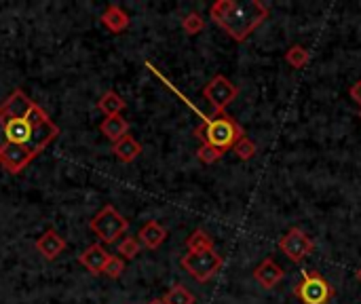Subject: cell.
<instances>
[{"label": "cell", "instance_id": "cell-1", "mask_svg": "<svg viewBox=\"0 0 361 304\" xmlns=\"http://www.w3.org/2000/svg\"><path fill=\"white\" fill-rule=\"evenodd\" d=\"M58 135L60 127L21 89L0 106V165L9 174H21Z\"/></svg>", "mask_w": 361, "mask_h": 304}, {"label": "cell", "instance_id": "cell-2", "mask_svg": "<svg viewBox=\"0 0 361 304\" xmlns=\"http://www.w3.org/2000/svg\"><path fill=\"white\" fill-rule=\"evenodd\" d=\"M209 15L235 43H243L256 27L264 23L268 17V7L260 0H247V3L218 0L211 5Z\"/></svg>", "mask_w": 361, "mask_h": 304}, {"label": "cell", "instance_id": "cell-3", "mask_svg": "<svg viewBox=\"0 0 361 304\" xmlns=\"http://www.w3.org/2000/svg\"><path fill=\"white\" fill-rule=\"evenodd\" d=\"M194 135L199 137L203 144H209L222 152L233 150L235 144L245 137L243 127L231 117V115H216L213 119L203 121L197 129H194Z\"/></svg>", "mask_w": 361, "mask_h": 304}, {"label": "cell", "instance_id": "cell-4", "mask_svg": "<svg viewBox=\"0 0 361 304\" xmlns=\"http://www.w3.org/2000/svg\"><path fill=\"white\" fill-rule=\"evenodd\" d=\"M294 296L302 304H329L331 298L336 296L334 288L327 283V279L317 270H302V279L294 288Z\"/></svg>", "mask_w": 361, "mask_h": 304}, {"label": "cell", "instance_id": "cell-5", "mask_svg": "<svg viewBox=\"0 0 361 304\" xmlns=\"http://www.w3.org/2000/svg\"><path fill=\"white\" fill-rule=\"evenodd\" d=\"M89 229L100 237V241L115 243L129 229V222L125 220V215L119 213L113 205H106L93 215V220L89 222Z\"/></svg>", "mask_w": 361, "mask_h": 304}, {"label": "cell", "instance_id": "cell-6", "mask_svg": "<svg viewBox=\"0 0 361 304\" xmlns=\"http://www.w3.org/2000/svg\"><path fill=\"white\" fill-rule=\"evenodd\" d=\"M182 268L190 274V277L194 281L199 283H207L213 274L222 268V264H224V260H222L220 254L213 252H201V254H186L182 260H180Z\"/></svg>", "mask_w": 361, "mask_h": 304}, {"label": "cell", "instance_id": "cell-7", "mask_svg": "<svg viewBox=\"0 0 361 304\" xmlns=\"http://www.w3.org/2000/svg\"><path fill=\"white\" fill-rule=\"evenodd\" d=\"M237 95H239L237 85H233L224 74H216L203 87V97L211 104L216 115H224L226 108L237 100Z\"/></svg>", "mask_w": 361, "mask_h": 304}, {"label": "cell", "instance_id": "cell-8", "mask_svg": "<svg viewBox=\"0 0 361 304\" xmlns=\"http://www.w3.org/2000/svg\"><path fill=\"white\" fill-rule=\"evenodd\" d=\"M279 250L286 254L290 262H302L307 256L313 254L315 250V241L304 233L302 229L294 226L290 229L281 239H279Z\"/></svg>", "mask_w": 361, "mask_h": 304}, {"label": "cell", "instance_id": "cell-9", "mask_svg": "<svg viewBox=\"0 0 361 304\" xmlns=\"http://www.w3.org/2000/svg\"><path fill=\"white\" fill-rule=\"evenodd\" d=\"M254 279L264 288V290H272L277 283H281L286 279V270L277 264L272 258L262 260L256 268H254Z\"/></svg>", "mask_w": 361, "mask_h": 304}, {"label": "cell", "instance_id": "cell-10", "mask_svg": "<svg viewBox=\"0 0 361 304\" xmlns=\"http://www.w3.org/2000/svg\"><path fill=\"white\" fill-rule=\"evenodd\" d=\"M108 260H110V254L104 250V247H102L100 243L89 245L87 250L78 256V262H80L82 266H85L91 274H100V272H104Z\"/></svg>", "mask_w": 361, "mask_h": 304}, {"label": "cell", "instance_id": "cell-11", "mask_svg": "<svg viewBox=\"0 0 361 304\" xmlns=\"http://www.w3.org/2000/svg\"><path fill=\"white\" fill-rule=\"evenodd\" d=\"M165 239H167V229H165L163 224H159L156 220L146 222L140 229V233H137V241H140L146 250H159V247L165 243Z\"/></svg>", "mask_w": 361, "mask_h": 304}, {"label": "cell", "instance_id": "cell-12", "mask_svg": "<svg viewBox=\"0 0 361 304\" xmlns=\"http://www.w3.org/2000/svg\"><path fill=\"white\" fill-rule=\"evenodd\" d=\"M36 250L47 258V260H55L64 250H66V241L55 233V231H47L43 237L36 239Z\"/></svg>", "mask_w": 361, "mask_h": 304}, {"label": "cell", "instance_id": "cell-13", "mask_svg": "<svg viewBox=\"0 0 361 304\" xmlns=\"http://www.w3.org/2000/svg\"><path fill=\"white\" fill-rule=\"evenodd\" d=\"M102 23L113 34H121V32H125L127 27H129L131 19H129V15L119 5H108L106 11L102 13Z\"/></svg>", "mask_w": 361, "mask_h": 304}, {"label": "cell", "instance_id": "cell-14", "mask_svg": "<svg viewBox=\"0 0 361 304\" xmlns=\"http://www.w3.org/2000/svg\"><path fill=\"white\" fill-rule=\"evenodd\" d=\"M100 129H102V133H104L113 144L121 142L125 135H129V123H127L121 115H117V117H106V119L102 121V127H100Z\"/></svg>", "mask_w": 361, "mask_h": 304}, {"label": "cell", "instance_id": "cell-15", "mask_svg": "<svg viewBox=\"0 0 361 304\" xmlns=\"http://www.w3.org/2000/svg\"><path fill=\"white\" fill-rule=\"evenodd\" d=\"M113 152L117 154L119 161H123V163H133L137 156L142 154V144L137 142L133 135H125L121 142L113 144Z\"/></svg>", "mask_w": 361, "mask_h": 304}, {"label": "cell", "instance_id": "cell-16", "mask_svg": "<svg viewBox=\"0 0 361 304\" xmlns=\"http://www.w3.org/2000/svg\"><path fill=\"white\" fill-rule=\"evenodd\" d=\"M186 247L190 254H201V252H213V239L203 231V229H197L192 231L186 239Z\"/></svg>", "mask_w": 361, "mask_h": 304}, {"label": "cell", "instance_id": "cell-17", "mask_svg": "<svg viewBox=\"0 0 361 304\" xmlns=\"http://www.w3.org/2000/svg\"><path fill=\"white\" fill-rule=\"evenodd\" d=\"M125 100L117 93V91H106L102 97H100V102H97V108L102 110V113L106 115V117H117V115H121L123 110H125Z\"/></svg>", "mask_w": 361, "mask_h": 304}, {"label": "cell", "instance_id": "cell-18", "mask_svg": "<svg viewBox=\"0 0 361 304\" xmlns=\"http://www.w3.org/2000/svg\"><path fill=\"white\" fill-rule=\"evenodd\" d=\"M161 300H163V304H194L197 302L194 294L190 290H186L184 285H174Z\"/></svg>", "mask_w": 361, "mask_h": 304}, {"label": "cell", "instance_id": "cell-19", "mask_svg": "<svg viewBox=\"0 0 361 304\" xmlns=\"http://www.w3.org/2000/svg\"><path fill=\"white\" fill-rule=\"evenodd\" d=\"M309 60H311V55H309V51L304 49L302 45H294V47H290L286 51V62L292 68H304V66L309 64Z\"/></svg>", "mask_w": 361, "mask_h": 304}, {"label": "cell", "instance_id": "cell-20", "mask_svg": "<svg viewBox=\"0 0 361 304\" xmlns=\"http://www.w3.org/2000/svg\"><path fill=\"white\" fill-rule=\"evenodd\" d=\"M205 27V19L201 17V13H188L184 19H182V30L188 34V36H197L199 32H203Z\"/></svg>", "mask_w": 361, "mask_h": 304}, {"label": "cell", "instance_id": "cell-21", "mask_svg": "<svg viewBox=\"0 0 361 304\" xmlns=\"http://www.w3.org/2000/svg\"><path fill=\"white\" fill-rule=\"evenodd\" d=\"M140 247H142V243L137 241V239H133V237H125V239L119 243V254H121L125 260H133L137 254H140Z\"/></svg>", "mask_w": 361, "mask_h": 304}, {"label": "cell", "instance_id": "cell-22", "mask_svg": "<svg viewBox=\"0 0 361 304\" xmlns=\"http://www.w3.org/2000/svg\"><path fill=\"white\" fill-rule=\"evenodd\" d=\"M235 154L241 159V161H249V159H254L256 156V144L249 140V137L245 135L243 140H239L237 144H235Z\"/></svg>", "mask_w": 361, "mask_h": 304}, {"label": "cell", "instance_id": "cell-23", "mask_svg": "<svg viewBox=\"0 0 361 304\" xmlns=\"http://www.w3.org/2000/svg\"><path fill=\"white\" fill-rule=\"evenodd\" d=\"M222 150H218V148H213V146H209V144H201L199 146V150H197V159L201 161V163H205V165H211V163H218L220 159H222Z\"/></svg>", "mask_w": 361, "mask_h": 304}, {"label": "cell", "instance_id": "cell-24", "mask_svg": "<svg viewBox=\"0 0 361 304\" xmlns=\"http://www.w3.org/2000/svg\"><path fill=\"white\" fill-rule=\"evenodd\" d=\"M123 270H125V260L119 258V256H110V260L104 268V274L110 279H119L123 274Z\"/></svg>", "mask_w": 361, "mask_h": 304}, {"label": "cell", "instance_id": "cell-25", "mask_svg": "<svg viewBox=\"0 0 361 304\" xmlns=\"http://www.w3.org/2000/svg\"><path fill=\"white\" fill-rule=\"evenodd\" d=\"M349 95H351V100L361 108V78L355 82V85H351V89H349Z\"/></svg>", "mask_w": 361, "mask_h": 304}, {"label": "cell", "instance_id": "cell-26", "mask_svg": "<svg viewBox=\"0 0 361 304\" xmlns=\"http://www.w3.org/2000/svg\"><path fill=\"white\" fill-rule=\"evenodd\" d=\"M355 277H357V281H361V266H359V268L355 270Z\"/></svg>", "mask_w": 361, "mask_h": 304}, {"label": "cell", "instance_id": "cell-27", "mask_svg": "<svg viewBox=\"0 0 361 304\" xmlns=\"http://www.w3.org/2000/svg\"><path fill=\"white\" fill-rule=\"evenodd\" d=\"M150 304H163V300H152Z\"/></svg>", "mask_w": 361, "mask_h": 304}, {"label": "cell", "instance_id": "cell-28", "mask_svg": "<svg viewBox=\"0 0 361 304\" xmlns=\"http://www.w3.org/2000/svg\"><path fill=\"white\" fill-rule=\"evenodd\" d=\"M359 119H361V108H359Z\"/></svg>", "mask_w": 361, "mask_h": 304}]
</instances>
